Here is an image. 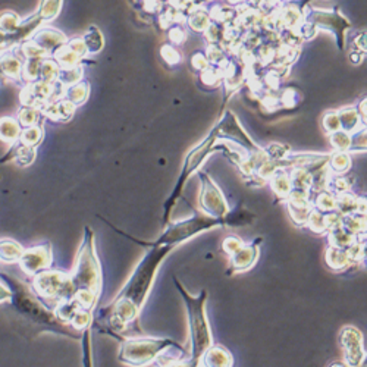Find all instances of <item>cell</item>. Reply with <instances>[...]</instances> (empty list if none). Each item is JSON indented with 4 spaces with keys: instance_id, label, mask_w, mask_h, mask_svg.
Masks as SVG:
<instances>
[{
    "instance_id": "obj_1",
    "label": "cell",
    "mask_w": 367,
    "mask_h": 367,
    "mask_svg": "<svg viewBox=\"0 0 367 367\" xmlns=\"http://www.w3.org/2000/svg\"><path fill=\"white\" fill-rule=\"evenodd\" d=\"M172 248L171 246H153V248L149 250L115 301L106 307L107 310H105V313H109V328L121 332L137 319L147 300L154 275L166 254Z\"/></svg>"
},
{
    "instance_id": "obj_2",
    "label": "cell",
    "mask_w": 367,
    "mask_h": 367,
    "mask_svg": "<svg viewBox=\"0 0 367 367\" xmlns=\"http://www.w3.org/2000/svg\"><path fill=\"white\" fill-rule=\"evenodd\" d=\"M0 280H2L10 291V304L27 320H30L38 324V327L52 331L54 334L74 338V340H80L82 336V334L77 332L73 327H69V324L56 317L53 310H50L41 301L33 292V290L28 288L22 280L3 272H0Z\"/></svg>"
},
{
    "instance_id": "obj_3",
    "label": "cell",
    "mask_w": 367,
    "mask_h": 367,
    "mask_svg": "<svg viewBox=\"0 0 367 367\" xmlns=\"http://www.w3.org/2000/svg\"><path fill=\"white\" fill-rule=\"evenodd\" d=\"M70 280L75 290L74 300L81 308L93 312L102 290V267L96 253L94 234L89 227L84 230V239L77 254Z\"/></svg>"
},
{
    "instance_id": "obj_4",
    "label": "cell",
    "mask_w": 367,
    "mask_h": 367,
    "mask_svg": "<svg viewBox=\"0 0 367 367\" xmlns=\"http://www.w3.org/2000/svg\"><path fill=\"white\" fill-rule=\"evenodd\" d=\"M177 288L181 292L184 301H186L187 313H188L190 340H191V359L188 360V363L193 364L194 367H199L204 352L214 345L209 322L206 317V308H204L207 300V291L203 290L199 297H191V295L181 287L178 280H177Z\"/></svg>"
},
{
    "instance_id": "obj_5",
    "label": "cell",
    "mask_w": 367,
    "mask_h": 367,
    "mask_svg": "<svg viewBox=\"0 0 367 367\" xmlns=\"http://www.w3.org/2000/svg\"><path fill=\"white\" fill-rule=\"evenodd\" d=\"M33 292L43 301L50 310L58 304L73 300L75 290L70 280V275L62 271L46 269L33 276Z\"/></svg>"
},
{
    "instance_id": "obj_6",
    "label": "cell",
    "mask_w": 367,
    "mask_h": 367,
    "mask_svg": "<svg viewBox=\"0 0 367 367\" xmlns=\"http://www.w3.org/2000/svg\"><path fill=\"white\" fill-rule=\"evenodd\" d=\"M174 345L171 340H153V338H138L126 340L119 350V360L131 367H144L159 357L162 351Z\"/></svg>"
},
{
    "instance_id": "obj_7",
    "label": "cell",
    "mask_w": 367,
    "mask_h": 367,
    "mask_svg": "<svg viewBox=\"0 0 367 367\" xmlns=\"http://www.w3.org/2000/svg\"><path fill=\"white\" fill-rule=\"evenodd\" d=\"M225 220L222 219H215L209 216H194L187 220L178 222L172 227H169L167 231L158 239L156 243H153L151 246H171L175 247L177 244H181L187 239L193 238L194 235L200 234L203 231H209L215 227H220Z\"/></svg>"
},
{
    "instance_id": "obj_8",
    "label": "cell",
    "mask_w": 367,
    "mask_h": 367,
    "mask_svg": "<svg viewBox=\"0 0 367 367\" xmlns=\"http://www.w3.org/2000/svg\"><path fill=\"white\" fill-rule=\"evenodd\" d=\"M200 206L206 214V216L209 218L223 220V218L228 215V204L227 202H225L220 190L206 174H202Z\"/></svg>"
},
{
    "instance_id": "obj_9",
    "label": "cell",
    "mask_w": 367,
    "mask_h": 367,
    "mask_svg": "<svg viewBox=\"0 0 367 367\" xmlns=\"http://www.w3.org/2000/svg\"><path fill=\"white\" fill-rule=\"evenodd\" d=\"M53 254L50 243H43L34 247L24 250L22 256L20 259V266L28 276H34L40 272H43L52 266Z\"/></svg>"
},
{
    "instance_id": "obj_10",
    "label": "cell",
    "mask_w": 367,
    "mask_h": 367,
    "mask_svg": "<svg viewBox=\"0 0 367 367\" xmlns=\"http://www.w3.org/2000/svg\"><path fill=\"white\" fill-rule=\"evenodd\" d=\"M54 82H45V81L28 82L21 93L22 106H31V107L41 109L49 103V100L54 102L56 100Z\"/></svg>"
},
{
    "instance_id": "obj_11",
    "label": "cell",
    "mask_w": 367,
    "mask_h": 367,
    "mask_svg": "<svg viewBox=\"0 0 367 367\" xmlns=\"http://www.w3.org/2000/svg\"><path fill=\"white\" fill-rule=\"evenodd\" d=\"M340 343L345 352V364L348 367H359L366 356L360 331L352 327L344 328L340 334Z\"/></svg>"
},
{
    "instance_id": "obj_12",
    "label": "cell",
    "mask_w": 367,
    "mask_h": 367,
    "mask_svg": "<svg viewBox=\"0 0 367 367\" xmlns=\"http://www.w3.org/2000/svg\"><path fill=\"white\" fill-rule=\"evenodd\" d=\"M30 40L49 54H53L66 43L65 34L59 30H54V28H41V30L34 33V36Z\"/></svg>"
},
{
    "instance_id": "obj_13",
    "label": "cell",
    "mask_w": 367,
    "mask_h": 367,
    "mask_svg": "<svg viewBox=\"0 0 367 367\" xmlns=\"http://www.w3.org/2000/svg\"><path fill=\"white\" fill-rule=\"evenodd\" d=\"M22 68H24V61L17 54L15 47L3 50L0 53V70H2V74L6 80L21 82Z\"/></svg>"
},
{
    "instance_id": "obj_14",
    "label": "cell",
    "mask_w": 367,
    "mask_h": 367,
    "mask_svg": "<svg viewBox=\"0 0 367 367\" xmlns=\"http://www.w3.org/2000/svg\"><path fill=\"white\" fill-rule=\"evenodd\" d=\"M307 24H312L313 27H322L327 30L338 33V36H343V31L347 27H350V22L343 18L340 13H332V12H313L310 15V21Z\"/></svg>"
},
{
    "instance_id": "obj_15",
    "label": "cell",
    "mask_w": 367,
    "mask_h": 367,
    "mask_svg": "<svg viewBox=\"0 0 367 367\" xmlns=\"http://www.w3.org/2000/svg\"><path fill=\"white\" fill-rule=\"evenodd\" d=\"M231 257V272H244L254 266L259 257V248L254 244H244Z\"/></svg>"
},
{
    "instance_id": "obj_16",
    "label": "cell",
    "mask_w": 367,
    "mask_h": 367,
    "mask_svg": "<svg viewBox=\"0 0 367 367\" xmlns=\"http://www.w3.org/2000/svg\"><path fill=\"white\" fill-rule=\"evenodd\" d=\"M41 112H43L45 118H49L52 121L68 122L74 117L75 106L65 100V98H61V100H54L52 103H47L45 107H41Z\"/></svg>"
},
{
    "instance_id": "obj_17",
    "label": "cell",
    "mask_w": 367,
    "mask_h": 367,
    "mask_svg": "<svg viewBox=\"0 0 367 367\" xmlns=\"http://www.w3.org/2000/svg\"><path fill=\"white\" fill-rule=\"evenodd\" d=\"M34 159H36V149L22 146L21 143H18V141H15V143L10 146V149L8 150L5 156L0 159V163L13 160L20 166H28L34 162Z\"/></svg>"
},
{
    "instance_id": "obj_18",
    "label": "cell",
    "mask_w": 367,
    "mask_h": 367,
    "mask_svg": "<svg viewBox=\"0 0 367 367\" xmlns=\"http://www.w3.org/2000/svg\"><path fill=\"white\" fill-rule=\"evenodd\" d=\"M204 367H232V356L220 345H211L202 357Z\"/></svg>"
},
{
    "instance_id": "obj_19",
    "label": "cell",
    "mask_w": 367,
    "mask_h": 367,
    "mask_svg": "<svg viewBox=\"0 0 367 367\" xmlns=\"http://www.w3.org/2000/svg\"><path fill=\"white\" fill-rule=\"evenodd\" d=\"M24 248L15 239L3 238L0 239V262L3 263H17L20 262Z\"/></svg>"
},
{
    "instance_id": "obj_20",
    "label": "cell",
    "mask_w": 367,
    "mask_h": 367,
    "mask_svg": "<svg viewBox=\"0 0 367 367\" xmlns=\"http://www.w3.org/2000/svg\"><path fill=\"white\" fill-rule=\"evenodd\" d=\"M21 130L22 128L15 118L10 117L0 118V140H3L5 143L13 144L15 141H18Z\"/></svg>"
},
{
    "instance_id": "obj_21",
    "label": "cell",
    "mask_w": 367,
    "mask_h": 367,
    "mask_svg": "<svg viewBox=\"0 0 367 367\" xmlns=\"http://www.w3.org/2000/svg\"><path fill=\"white\" fill-rule=\"evenodd\" d=\"M43 137H45L43 126L41 125L28 126V128L21 130V134L18 137V143H21L22 146H27V147L36 149L41 143Z\"/></svg>"
},
{
    "instance_id": "obj_22",
    "label": "cell",
    "mask_w": 367,
    "mask_h": 367,
    "mask_svg": "<svg viewBox=\"0 0 367 367\" xmlns=\"http://www.w3.org/2000/svg\"><path fill=\"white\" fill-rule=\"evenodd\" d=\"M62 5L63 0H40V5L36 13L41 18V21L49 22L56 20V17L59 15Z\"/></svg>"
},
{
    "instance_id": "obj_23",
    "label": "cell",
    "mask_w": 367,
    "mask_h": 367,
    "mask_svg": "<svg viewBox=\"0 0 367 367\" xmlns=\"http://www.w3.org/2000/svg\"><path fill=\"white\" fill-rule=\"evenodd\" d=\"M43 118L45 117H43V112H41V109L31 107V106H22L18 112L17 121H18L21 128H28V126L40 125V122Z\"/></svg>"
},
{
    "instance_id": "obj_24",
    "label": "cell",
    "mask_w": 367,
    "mask_h": 367,
    "mask_svg": "<svg viewBox=\"0 0 367 367\" xmlns=\"http://www.w3.org/2000/svg\"><path fill=\"white\" fill-rule=\"evenodd\" d=\"M89 90H90L89 82H81L80 81V82L74 84V86H69L65 90V100L70 102L74 106H80L87 100Z\"/></svg>"
},
{
    "instance_id": "obj_25",
    "label": "cell",
    "mask_w": 367,
    "mask_h": 367,
    "mask_svg": "<svg viewBox=\"0 0 367 367\" xmlns=\"http://www.w3.org/2000/svg\"><path fill=\"white\" fill-rule=\"evenodd\" d=\"M327 262L332 267V269H335V271H341V269H344V267H347L351 263L347 250L335 248V247H331L327 251Z\"/></svg>"
},
{
    "instance_id": "obj_26",
    "label": "cell",
    "mask_w": 367,
    "mask_h": 367,
    "mask_svg": "<svg viewBox=\"0 0 367 367\" xmlns=\"http://www.w3.org/2000/svg\"><path fill=\"white\" fill-rule=\"evenodd\" d=\"M272 188L280 197V199H287L291 193V188H292L290 175L285 172H282V171H279V172L276 171L272 175Z\"/></svg>"
},
{
    "instance_id": "obj_27",
    "label": "cell",
    "mask_w": 367,
    "mask_h": 367,
    "mask_svg": "<svg viewBox=\"0 0 367 367\" xmlns=\"http://www.w3.org/2000/svg\"><path fill=\"white\" fill-rule=\"evenodd\" d=\"M81 78H82V68L70 66V68H61L56 81L65 87V86H74V84L80 82Z\"/></svg>"
},
{
    "instance_id": "obj_28",
    "label": "cell",
    "mask_w": 367,
    "mask_h": 367,
    "mask_svg": "<svg viewBox=\"0 0 367 367\" xmlns=\"http://www.w3.org/2000/svg\"><path fill=\"white\" fill-rule=\"evenodd\" d=\"M82 41H84V45H86V47H87V53L89 54L97 53V52L102 50L103 37H102V33L98 31L96 27L90 28V31L82 37Z\"/></svg>"
},
{
    "instance_id": "obj_29",
    "label": "cell",
    "mask_w": 367,
    "mask_h": 367,
    "mask_svg": "<svg viewBox=\"0 0 367 367\" xmlns=\"http://www.w3.org/2000/svg\"><path fill=\"white\" fill-rule=\"evenodd\" d=\"M20 22H21V18L15 12L6 10L3 13H0V31L5 34H10L15 31Z\"/></svg>"
},
{
    "instance_id": "obj_30",
    "label": "cell",
    "mask_w": 367,
    "mask_h": 367,
    "mask_svg": "<svg viewBox=\"0 0 367 367\" xmlns=\"http://www.w3.org/2000/svg\"><path fill=\"white\" fill-rule=\"evenodd\" d=\"M351 166V159L345 151H338L331 158V167L335 174H344Z\"/></svg>"
},
{
    "instance_id": "obj_31",
    "label": "cell",
    "mask_w": 367,
    "mask_h": 367,
    "mask_svg": "<svg viewBox=\"0 0 367 367\" xmlns=\"http://www.w3.org/2000/svg\"><path fill=\"white\" fill-rule=\"evenodd\" d=\"M338 118H340V123L344 128V131H351L354 130L357 123H359V112L354 110V109H344L341 110V114L338 115Z\"/></svg>"
},
{
    "instance_id": "obj_32",
    "label": "cell",
    "mask_w": 367,
    "mask_h": 367,
    "mask_svg": "<svg viewBox=\"0 0 367 367\" xmlns=\"http://www.w3.org/2000/svg\"><path fill=\"white\" fill-rule=\"evenodd\" d=\"M306 225L316 234L327 232V223H324V214H323V211L312 210V214H310Z\"/></svg>"
},
{
    "instance_id": "obj_33",
    "label": "cell",
    "mask_w": 367,
    "mask_h": 367,
    "mask_svg": "<svg viewBox=\"0 0 367 367\" xmlns=\"http://www.w3.org/2000/svg\"><path fill=\"white\" fill-rule=\"evenodd\" d=\"M316 207L319 209V211H332L336 209V199L335 195L331 193L323 191L317 195L316 199Z\"/></svg>"
},
{
    "instance_id": "obj_34",
    "label": "cell",
    "mask_w": 367,
    "mask_h": 367,
    "mask_svg": "<svg viewBox=\"0 0 367 367\" xmlns=\"http://www.w3.org/2000/svg\"><path fill=\"white\" fill-rule=\"evenodd\" d=\"M331 143L338 151H345L350 150L351 146V137L347 131H336L331 137Z\"/></svg>"
},
{
    "instance_id": "obj_35",
    "label": "cell",
    "mask_w": 367,
    "mask_h": 367,
    "mask_svg": "<svg viewBox=\"0 0 367 367\" xmlns=\"http://www.w3.org/2000/svg\"><path fill=\"white\" fill-rule=\"evenodd\" d=\"M82 363L84 367H93V359H91V335L90 329H86L82 332Z\"/></svg>"
},
{
    "instance_id": "obj_36",
    "label": "cell",
    "mask_w": 367,
    "mask_h": 367,
    "mask_svg": "<svg viewBox=\"0 0 367 367\" xmlns=\"http://www.w3.org/2000/svg\"><path fill=\"white\" fill-rule=\"evenodd\" d=\"M222 246H223L225 253L230 254V256H232V254H234L235 251H238L239 248H241V247L244 246V243H243L239 238H237V237H230V238L225 239Z\"/></svg>"
},
{
    "instance_id": "obj_37",
    "label": "cell",
    "mask_w": 367,
    "mask_h": 367,
    "mask_svg": "<svg viewBox=\"0 0 367 367\" xmlns=\"http://www.w3.org/2000/svg\"><path fill=\"white\" fill-rule=\"evenodd\" d=\"M323 125H324V128H327V131H329V133H336V131H340V128H341L340 118H338L336 114H332V112L324 117Z\"/></svg>"
},
{
    "instance_id": "obj_38",
    "label": "cell",
    "mask_w": 367,
    "mask_h": 367,
    "mask_svg": "<svg viewBox=\"0 0 367 367\" xmlns=\"http://www.w3.org/2000/svg\"><path fill=\"white\" fill-rule=\"evenodd\" d=\"M332 186H334V190L336 193H347L351 187V181H348L345 177H338V178H334L332 181Z\"/></svg>"
},
{
    "instance_id": "obj_39",
    "label": "cell",
    "mask_w": 367,
    "mask_h": 367,
    "mask_svg": "<svg viewBox=\"0 0 367 367\" xmlns=\"http://www.w3.org/2000/svg\"><path fill=\"white\" fill-rule=\"evenodd\" d=\"M207 25H209V20L204 13H197V15L191 18V27L194 28V30H199V31L204 30Z\"/></svg>"
},
{
    "instance_id": "obj_40",
    "label": "cell",
    "mask_w": 367,
    "mask_h": 367,
    "mask_svg": "<svg viewBox=\"0 0 367 367\" xmlns=\"http://www.w3.org/2000/svg\"><path fill=\"white\" fill-rule=\"evenodd\" d=\"M162 54H163V58H165L169 63H177V62H179V54H178V52H177L174 47H171V46H165V47L162 49Z\"/></svg>"
},
{
    "instance_id": "obj_41",
    "label": "cell",
    "mask_w": 367,
    "mask_h": 367,
    "mask_svg": "<svg viewBox=\"0 0 367 367\" xmlns=\"http://www.w3.org/2000/svg\"><path fill=\"white\" fill-rule=\"evenodd\" d=\"M9 297H10V291H9V288L3 284V282H0V303L9 301Z\"/></svg>"
},
{
    "instance_id": "obj_42",
    "label": "cell",
    "mask_w": 367,
    "mask_h": 367,
    "mask_svg": "<svg viewBox=\"0 0 367 367\" xmlns=\"http://www.w3.org/2000/svg\"><path fill=\"white\" fill-rule=\"evenodd\" d=\"M194 66L197 69H204L206 68V59L203 58L202 54H197L195 58H194Z\"/></svg>"
},
{
    "instance_id": "obj_43",
    "label": "cell",
    "mask_w": 367,
    "mask_h": 367,
    "mask_svg": "<svg viewBox=\"0 0 367 367\" xmlns=\"http://www.w3.org/2000/svg\"><path fill=\"white\" fill-rule=\"evenodd\" d=\"M3 50H8V36L0 31V53Z\"/></svg>"
},
{
    "instance_id": "obj_44",
    "label": "cell",
    "mask_w": 367,
    "mask_h": 367,
    "mask_svg": "<svg viewBox=\"0 0 367 367\" xmlns=\"http://www.w3.org/2000/svg\"><path fill=\"white\" fill-rule=\"evenodd\" d=\"M179 34H186L184 33L181 28H177V30H172V34H171V38L175 41V43H181V38H179Z\"/></svg>"
},
{
    "instance_id": "obj_45",
    "label": "cell",
    "mask_w": 367,
    "mask_h": 367,
    "mask_svg": "<svg viewBox=\"0 0 367 367\" xmlns=\"http://www.w3.org/2000/svg\"><path fill=\"white\" fill-rule=\"evenodd\" d=\"M331 367H348L345 363H335V364H332Z\"/></svg>"
},
{
    "instance_id": "obj_46",
    "label": "cell",
    "mask_w": 367,
    "mask_h": 367,
    "mask_svg": "<svg viewBox=\"0 0 367 367\" xmlns=\"http://www.w3.org/2000/svg\"><path fill=\"white\" fill-rule=\"evenodd\" d=\"M5 81H6V78L3 77V74H2V70H0V84H5Z\"/></svg>"
},
{
    "instance_id": "obj_47",
    "label": "cell",
    "mask_w": 367,
    "mask_h": 367,
    "mask_svg": "<svg viewBox=\"0 0 367 367\" xmlns=\"http://www.w3.org/2000/svg\"><path fill=\"white\" fill-rule=\"evenodd\" d=\"M230 2H232V3H238V2H243V0H230Z\"/></svg>"
}]
</instances>
